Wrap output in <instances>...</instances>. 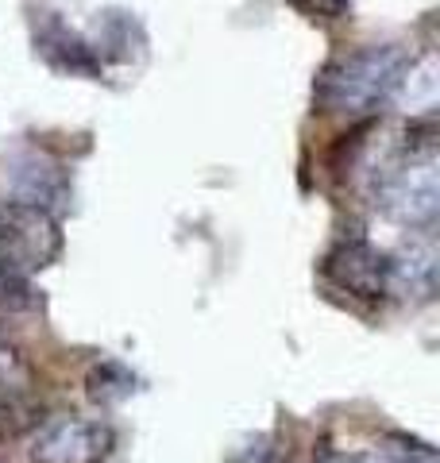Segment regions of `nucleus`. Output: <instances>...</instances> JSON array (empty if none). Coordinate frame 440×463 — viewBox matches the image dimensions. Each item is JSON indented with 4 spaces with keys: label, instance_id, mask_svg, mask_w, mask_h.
<instances>
[{
    "label": "nucleus",
    "instance_id": "nucleus-9",
    "mask_svg": "<svg viewBox=\"0 0 440 463\" xmlns=\"http://www.w3.org/2000/svg\"><path fill=\"white\" fill-rule=\"evenodd\" d=\"M39 306H43V298L35 282L27 279V270L0 255V313H32Z\"/></svg>",
    "mask_w": 440,
    "mask_h": 463
},
{
    "label": "nucleus",
    "instance_id": "nucleus-10",
    "mask_svg": "<svg viewBox=\"0 0 440 463\" xmlns=\"http://www.w3.org/2000/svg\"><path fill=\"white\" fill-rule=\"evenodd\" d=\"M85 394H90L97 405H116L128 394H136V374L120 364H97L85 379Z\"/></svg>",
    "mask_w": 440,
    "mask_h": 463
},
{
    "label": "nucleus",
    "instance_id": "nucleus-13",
    "mask_svg": "<svg viewBox=\"0 0 440 463\" xmlns=\"http://www.w3.org/2000/svg\"><path fill=\"white\" fill-rule=\"evenodd\" d=\"M290 5L298 8L305 20H317V24H340L351 12V0H290Z\"/></svg>",
    "mask_w": 440,
    "mask_h": 463
},
{
    "label": "nucleus",
    "instance_id": "nucleus-5",
    "mask_svg": "<svg viewBox=\"0 0 440 463\" xmlns=\"http://www.w3.org/2000/svg\"><path fill=\"white\" fill-rule=\"evenodd\" d=\"M325 274L340 289H348V294H356L363 301L387 298V255L359 236L340 240L325 255Z\"/></svg>",
    "mask_w": 440,
    "mask_h": 463
},
{
    "label": "nucleus",
    "instance_id": "nucleus-8",
    "mask_svg": "<svg viewBox=\"0 0 440 463\" xmlns=\"http://www.w3.org/2000/svg\"><path fill=\"white\" fill-rule=\"evenodd\" d=\"M35 51L47 58L54 70H62V74H81V78L100 74V58L93 54L90 43L51 16L35 27Z\"/></svg>",
    "mask_w": 440,
    "mask_h": 463
},
{
    "label": "nucleus",
    "instance_id": "nucleus-2",
    "mask_svg": "<svg viewBox=\"0 0 440 463\" xmlns=\"http://www.w3.org/2000/svg\"><path fill=\"white\" fill-rule=\"evenodd\" d=\"M414 58L398 43H371L320 70L313 85V100L329 116H367L383 109L398 90L406 66Z\"/></svg>",
    "mask_w": 440,
    "mask_h": 463
},
{
    "label": "nucleus",
    "instance_id": "nucleus-14",
    "mask_svg": "<svg viewBox=\"0 0 440 463\" xmlns=\"http://www.w3.org/2000/svg\"><path fill=\"white\" fill-rule=\"evenodd\" d=\"M232 463H286V459H282V448H278V444L259 440V444H252L244 456H236Z\"/></svg>",
    "mask_w": 440,
    "mask_h": 463
},
{
    "label": "nucleus",
    "instance_id": "nucleus-1",
    "mask_svg": "<svg viewBox=\"0 0 440 463\" xmlns=\"http://www.w3.org/2000/svg\"><path fill=\"white\" fill-rule=\"evenodd\" d=\"M375 205L406 228H429L440 213V158L433 120L414 124L398 155L375 174Z\"/></svg>",
    "mask_w": 440,
    "mask_h": 463
},
{
    "label": "nucleus",
    "instance_id": "nucleus-6",
    "mask_svg": "<svg viewBox=\"0 0 440 463\" xmlns=\"http://www.w3.org/2000/svg\"><path fill=\"white\" fill-rule=\"evenodd\" d=\"M8 182L16 190V201H27V205H39L47 213H58L62 205H70L66 166L51 155H39V151L16 155L8 163Z\"/></svg>",
    "mask_w": 440,
    "mask_h": 463
},
{
    "label": "nucleus",
    "instance_id": "nucleus-4",
    "mask_svg": "<svg viewBox=\"0 0 440 463\" xmlns=\"http://www.w3.org/2000/svg\"><path fill=\"white\" fill-rule=\"evenodd\" d=\"M116 448V432L90 417H51L32 432L35 463H105Z\"/></svg>",
    "mask_w": 440,
    "mask_h": 463
},
{
    "label": "nucleus",
    "instance_id": "nucleus-3",
    "mask_svg": "<svg viewBox=\"0 0 440 463\" xmlns=\"http://www.w3.org/2000/svg\"><path fill=\"white\" fill-rule=\"evenodd\" d=\"M0 255L24 270H43L62 255V228L58 216L27 205V201H0Z\"/></svg>",
    "mask_w": 440,
    "mask_h": 463
},
{
    "label": "nucleus",
    "instance_id": "nucleus-11",
    "mask_svg": "<svg viewBox=\"0 0 440 463\" xmlns=\"http://www.w3.org/2000/svg\"><path fill=\"white\" fill-rule=\"evenodd\" d=\"M35 390V367L16 344H0V398H27Z\"/></svg>",
    "mask_w": 440,
    "mask_h": 463
},
{
    "label": "nucleus",
    "instance_id": "nucleus-7",
    "mask_svg": "<svg viewBox=\"0 0 440 463\" xmlns=\"http://www.w3.org/2000/svg\"><path fill=\"white\" fill-rule=\"evenodd\" d=\"M436 248L433 240H409L387 255V294L429 301L436 294Z\"/></svg>",
    "mask_w": 440,
    "mask_h": 463
},
{
    "label": "nucleus",
    "instance_id": "nucleus-12",
    "mask_svg": "<svg viewBox=\"0 0 440 463\" xmlns=\"http://www.w3.org/2000/svg\"><path fill=\"white\" fill-rule=\"evenodd\" d=\"M39 405L27 398H0V448L16 444L20 437L39 429Z\"/></svg>",
    "mask_w": 440,
    "mask_h": 463
}]
</instances>
